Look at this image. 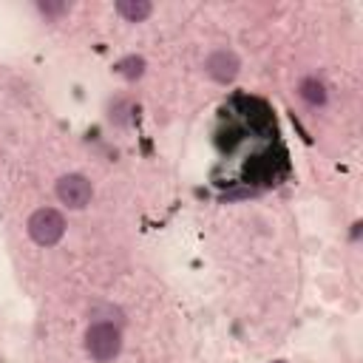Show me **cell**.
<instances>
[{
    "instance_id": "6da1fadb",
    "label": "cell",
    "mask_w": 363,
    "mask_h": 363,
    "mask_svg": "<svg viewBox=\"0 0 363 363\" xmlns=\"http://www.w3.org/2000/svg\"><path fill=\"white\" fill-rule=\"evenodd\" d=\"M122 349V332L113 320H94L85 332V352L96 363H111Z\"/></svg>"
},
{
    "instance_id": "7a4b0ae2",
    "label": "cell",
    "mask_w": 363,
    "mask_h": 363,
    "mask_svg": "<svg viewBox=\"0 0 363 363\" xmlns=\"http://www.w3.org/2000/svg\"><path fill=\"white\" fill-rule=\"evenodd\" d=\"M62 233H65V218H62L60 210H54V207H40V210L31 213V218H28V235H31V241H37L40 247L57 244V241L62 238Z\"/></svg>"
},
{
    "instance_id": "3957f363",
    "label": "cell",
    "mask_w": 363,
    "mask_h": 363,
    "mask_svg": "<svg viewBox=\"0 0 363 363\" xmlns=\"http://www.w3.org/2000/svg\"><path fill=\"white\" fill-rule=\"evenodd\" d=\"M91 196H94V184L82 173H68L57 182V199L71 210L85 207L91 201Z\"/></svg>"
},
{
    "instance_id": "277c9868",
    "label": "cell",
    "mask_w": 363,
    "mask_h": 363,
    "mask_svg": "<svg viewBox=\"0 0 363 363\" xmlns=\"http://www.w3.org/2000/svg\"><path fill=\"white\" fill-rule=\"evenodd\" d=\"M204 68H207V74H210L216 82H230V79H235L241 62H238V57H235L233 51L218 48V51H213V54L207 57Z\"/></svg>"
},
{
    "instance_id": "5b68a950",
    "label": "cell",
    "mask_w": 363,
    "mask_h": 363,
    "mask_svg": "<svg viewBox=\"0 0 363 363\" xmlns=\"http://www.w3.org/2000/svg\"><path fill=\"white\" fill-rule=\"evenodd\" d=\"M298 94H301V99H303L306 105H312V108H318V105H326V99H329V94H326V85H323L318 77H306V79H301V85H298Z\"/></svg>"
},
{
    "instance_id": "8992f818",
    "label": "cell",
    "mask_w": 363,
    "mask_h": 363,
    "mask_svg": "<svg viewBox=\"0 0 363 363\" xmlns=\"http://www.w3.org/2000/svg\"><path fill=\"white\" fill-rule=\"evenodd\" d=\"M116 11H119L125 20H130V23H142L145 17H150L153 6H150L147 0H119V3H116Z\"/></svg>"
},
{
    "instance_id": "52a82bcc",
    "label": "cell",
    "mask_w": 363,
    "mask_h": 363,
    "mask_svg": "<svg viewBox=\"0 0 363 363\" xmlns=\"http://www.w3.org/2000/svg\"><path fill=\"white\" fill-rule=\"evenodd\" d=\"M116 71H119L125 79H136V77H142V71H145V60H142V57H125V60L116 65Z\"/></svg>"
},
{
    "instance_id": "ba28073f",
    "label": "cell",
    "mask_w": 363,
    "mask_h": 363,
    "mask_svg": "<svg viewBox=\"0 0 363 363\" xmlns=\"http://www.w3.org/2000/svg\"><path fill=\"white\" fill-rule=\"evenodd\" d=\"M133 111H136V108H133V102H128V99H116V102L111 105V119H113V122H119V125H128Z\"/></svg>"
},
{
    "instance_id": "9c48e42d",
    "label": "cell",
    "mask_w": 363,
    "mask_h": 363,
    "mask_svg": "<svg viewBox=\"0 0 363 363\" xmlns=\"http://www.w3.org/2000/svg\"><path fill=\"white\" fill-rule=\"evenodd\" d=\"M37 9H40L43 14H48V17H57V14L68 11V6H65V3H51V0H43V3H37Z\"/></svg>"
},
{
    "instance_id": "30bf717a",
    "label": "cell",
    "mask_w": 363,
    "mask_h": 363,
    "mask_svg": "<svg viewBox=\"0 0 363 363\" xmlns=\"http://www.w3.org/2000/svg\"><path fill=\"white\" fill-rule=\"evenodd\" d=\"M278 363H284V360H278Z\"/></svg>"
}]
</instances>
